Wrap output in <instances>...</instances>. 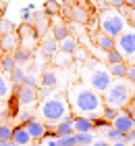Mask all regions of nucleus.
I'll list each match as a JSON object with an SVG mask.
<instances>
[{
  "label": "nucleus",
  "instance_id": "7c9ffc66",
  "mask_svg": "<svg viewBox=\"0 0 135 146\" xmlns=\"http://www.w3.org/2000/svg\"><path fill=\"white\" fill-rule=\"evenodd\" d=\"M106 58H108V63H121V61H125V56L121 54L117 48H114V50H108V52H106Z\"/></svg>",
  "mask_w": 135,
  "mask_h": 146
},
{
  "label": "nucleus",
  "instance_id": "6e6552de",
  "mask_svg": "<svg viewBox=\"0 0 135 146\" xmlns=\"http://www.w3.org/2000/svg\"><path fill=\"white\" fill-rule=\"evenodd\" d=\"M17 100H19V104H23V107H33V104L38 102V90L21 86L19 92H17Z\"/></svg>",
  "mask_w": 135,
  "mask_h": 146
},
{
  "label": "nucleus",
  "instance_id": "603ef678",
  "mask_svg": "<svg viewBox=\"0 0 135 146\" xmlns=\"http://www.w3.org/2000/svg\"><path fill=\"white\" fill-rule=\"evenodd\" d=\"M0 125H2V115H0Z\"/></svg>",
  "mask_w": 135,
  "mask_h": 146
},
{
  "label": "nucleus",
  "instance_id": "58836bf2",
  "mask_svg": "<svg viewBox=\"0 0 135 146\" xmlns=\"http://www.w3.org/2000/svg\"><path fill=\"white\" fill-rule=\"evenodd\" d=\"M13 29H15V25H13L9 19H0V31H2V34H9Z\"/></svg>",
  "mask_w": 135,
  "mask_h": 146
},
{
  "label": "nucleus",
  "instance_id": "f3484780",
  "mask_svg": "<svg viewBox=\"0 0 135 146\" xmlns=\"http://www.w3.org/2000/svg\"><path fill=\"white\" fill-rule=\"evenodd\" d=\"M73 115H67L63 121H58L56 123V136H71V134H75V129H73Z\"/></svg>",
  "mask_w": 135,
  "mask_h": 146
},
{
  "label": "nucleus",
  "instance_id": "49530a36",
  "mask_svg": "<svg viewBox=\"0 0 135 146\" xmlns=\"http://www.w3.org/2000/svg\"><path fill=\"white\" fill-rule=\"evenodd\" d=\"M110 146H129V144H127V142H112Z\"/></svg>",
  "mask_w": 135,
  "mask_h": 146
},
{
  "label": "nucleus",
  "instance_id": "ddd939ff",
  "mask_svg": "<svg viewBox=\"0 0 135 146\" xmlns=\"http://www.w3.org/2000/svg\"><path fill=\"white\" fill-rule=\"evenodd\" d=\"M114 129H119L121 134H129V131L133 129V119L131 117H127V115H123V113H119L117 115V119L110 123Z\"/></svg>",
  "mask_w": 135,
  "mask_h": 146
},
{
  "label": "nucleus",
  "instance_id": "9b49d317",
  "mask_svg": "<svg viewBox=\"0 0 135 146\" xmlns=\"http://www.w3.org/2000/svg\"><path fill=\"white\" fill-rule=\"evenodd\" d=\"M19 44V34H15V31H9V34H2L0 36V48H2L4 52H15Z\"/></svg>",
  "mask_w": 135,
  "mask_h": 146
},
{
  "label": "nucleus",
  "instance_id": "4468645a",
  "mask_svg": "<svg viewBox=\"0 0 135 146\" xmlns=\"http://www.w3.org/2000/svg\"><path fill=\"white\" fill-rule=\"evenodd\" d=\"M13 142H15L17 146L31 144V136H29V131L25 129V125H17V127H13Z\"/></svg>",
  "mask_w": 135,
  "mask_h": 146
},
{
  "label": "nucleus",
  "instance_id": "3c124183",
  "mask_svg": "<svg viewBox=\"0 0 135 146\" xmlns=\"http://www.w3.org/2000/svg\"><path fill=\"white\" fill-rule=\"evenodd\" d=\"M133 107H135V94H133Z\"/></svg>",
  "mask_w": 135,
  "mask_h": 146
},
{
  "label": "nucleus",
  "instance_id": "e433bc0d",
  "mask_svg": "<svg viewBox=\"0 0 135 146\" xmlns=\"http://www.w3.org/2000/svg\"><path fill=\"white\" fill-rule=\"evenodd\" d=\"M17 113H19V100H17V94H15L11 98V102H9V115L17 117Z\"/></svg>",
  "mask_w": 135,
  "mask_h": 146
},
{
  "label": "nucleus",
  "instance_id": "c03bdc74",
  "mask_svg": "<svg viewBox=\"0 0 135 146\" xmlns=\"http://www.w3.org/2000/svg\"><path fill=\"white\" fill-rule=\"evenodd\" d=\"M92 146H110V142H108V140H104V138H100V140L92 142Z\"/></svg>",
  "mask_w": 135,
  "mask_h": 146
},
{
  "label": "nucleus",
  "instance_id": "72a5a7b5",
  "mask_svg": "<svg viewBox=\"0 0 135 146\" xmlns=\"http://www.w3.org/2000/svg\"><path fill=\"white\" fill-rule=\"evenodd\" d=\"M94 121V129H106V127H110V121H106L104 117H96V119H92Z\"/></svg>",
  "mask_w": 135,
  "mask_h": 146
},
{
  "label": "nucleus",
  "instance_id": "9d476101",
  "mask_svg": "<svg viewBox=\"0 0 135 146\" xmlns=\"http://www.w3.org/2000/svg\"><path fill=\"white\" fill-rule=\"evenodd\" d=\"M25 129L29 131V136H31V140H36L40 142L44 138L46 134V129H48V125H46L44 121H40V119H31L29 123H25Z\"/></svg>",
  "mask_w": 135,
  "mask_h": 146
},
{
  "label": "nucleus",
  "instance_id": "4c0bfd02",
  "mask_svg": "<svg viewBox=\"0 0 135 146\" xmlns=\"http://www.w3.org/2000/svg\"><path fill=\"white\" fill-rule=\"evenodd\" d=\"M17 34H19V38H21V36H31V23L23 21L21 25H19V31H17Z\"/></svg>",
  "mask_w": 135,
  "mask_h": 146
},
{
  "label": "nucleus",
  "instance_id": "09e8293b",
  "mask_svg": "<svg viewBox=\"0 0 135 146\" xmlns=\"http://www.w3.org/2000/svg\"><path fill=\"white\" fill-rule=\"evenodd\" d=\"M133 127H135V113H133Z\"/></svg>",
  "mask_w": 135,
  "mask_h": 146
},
{
  "label": "nucleus",
  "instance_id": "1a4fd4ad",
  "mask_svg": "<svg viewBox=\"0 0 135 146\" xmlns=\"http://www.w3.org/2000/svg\"><path fill=\"white\" fill-rule=\"evenodd\" d=\"M40 48H42V56L46 58V61H52V56L58 52V40L54 36H44Z\"/></svg>",
  "mask_w": 135,
  "mask_h": 146
},
{
  "label": "nucleus",
  "instance_id": "ea45409f",
  "mask_svg": "<svg viewBox=\"0 0 135 146\" xmlns=\"http://www.w3.org/2000/svg\"><path fill=\"white\" fill-rule=\"evenodd\" d=\"M127 79L135 84V65H129V69H127Z\"/></svg>",
  "mask_w": 135,
  "mask_h": 146
},
{
  "label": "nucleus",
  "instance_id": "a211bd4d",
  "mask_svg": "<svg viewBox=\"0 0 135 146\" xmlns=\"http://www.w3.org/2000/svg\"><path fill=\"white\" fill-rule=\"evenodd\" d=\"M13 56H15L17 65H27V63H31L33 52H31L29 48H27V46H17L15 52H13Z\"/></svg>",
  "mask_w": 135,
  "mask_h": 146
},
{
  "label": "nucleus",
  "instance_id": "c9c22d12",
  "mask_svg": "<svg viewBox=\"0 0 135 146\" xmlns=\"http://www.w3.org/2000/svg\"><path fill=\"white\" fill-rule=\"evenodd\" d=\"M73 56H75V61L77 63H85L87 61V52H85V48H75V52H73Z\"/></svg>",
  "mask_w": 135,
  "mask_h": 146
},
{
  "label": "nucleus",
  "instance_id": "2f4dec72",
  "mask_svg": "<svg viewBox=\"0 0 135 146\" xmlns=\"http://www.w3.org/2000/svg\"><path fill=\"white\" fill-rule=\"evenodd\" d=\"M0 140H13V127L2 123L0 125Z\"/></svg>",
  "mask_w": 135,
  "mask_h": 146
},
{
  "label": "nucleus",
  "instance_id": "8fccbe9b",
  "mask_svg": "<svg viewBox=\"0 0 135 146\" xmlns=\"http://www.w3.org/2000/svg\"><path fill=\"white\" fill-rule=\"evenodd\" d=\"M79 146H92V144H79Z\"/></svg>",
  "mask_w": 135,
  "mask_h": 146
},
{
  "label": "nucleus",
  "instance_id": "bb28decb",
  "mask_svg": "<svg viewBox=\"0 0 135 146\" xmlns=\"http://www.w3.org/2000/svg\"><path fill=\"white\" fill-rule=\"evenodd\" d=\"M121 113V109H114V107H108V104H104V109H102V117L106 119V121H114L117 119V115Z\"/></svg>",
  "mask_w": 135,
  "mask_h": 146
},
{
  "label": "nucleus",
  "instance_id": "a878e982",
  "mask_svg": "<svg viewBox=\"0 0 135 146\" xmlns=\"http://www.w3.org/2000/svg\"><path fill=\"white\" fill-rule=\"evenodd\" d=\"M23 86L38 90V88H40V75H38V73H27L25 79H23Z\"/></svg>",
  "mask_w": 135,
  "mask_h": 146
},
{
  "label": "nucleus",
  "instance_id": "a19ab883",
  "mask_svg": "<svg viewBox=\"0 0 135 146\" xmlns=\"http://www.w3.org/2000/svg\"><path fill=\"white\" fill-rule=\"evenodd\" d=\"M21 19H23V21H27V23H29V21H31V11H29V9H27V6H25V9L21 11Z\"/></svg>",
  "mask_w": 135,
  "mask_h": 146
},
{
  "label": "nucleus",
  "instance_id": "b1692460",
  "mask_svg": "<svg viewBox=\"0 0 135 146\" xmlns=\"http://www.w3.org/2000/svg\"><path fill=\"white\" fill-rule=\"evenodd\" d=\"M69 17L71 19H75L77 23H87V11L85 9H81V6H75V9H71V13H69Z\"/></svg>",
  "mask_w": 135,
  "mask_h": 146
},
{
  "label": "nucleus",
  "instance_id": "39448f33",
  "mask_svg": "<svg viewBox=\"0 0 135 146\" xmlns=\"http://www.w3.org/2000/svg\"><path fill=\"white\" fill-rule=\"evenodd\" d=\"M125 29H127V19L119 13V9L108 6V9L102 11V15H100V31H104V34L112 36V38H119Z\"/></svg>",
  "mask_w": 135,
  "mask_h": 146
},
{
  "label": "nucleus",
  "instance_id": "a18cd8bd",
  "mask_svg": "<svg viewBox=\"0 0 135 146\" xmlns=\"http://www.w3.org/2000/svg\"><path fill=\"white\" fill-rule=\"evenodd\" d=\"M46 146H60V144L56 142V138H52V140H48V144H46Z\"/></svg>",
  "mask_w": 135,
  "mask_h": 146
},
{
  "label": "nucleus",
  "instance_id": "0eeeda50",
  "mask_svg": "<svg viewBox=\"0 0 135 146\" xmlns=\"http://www.w3.org/2000/svg\"><path fill=\"white\" fill-rule=\"evenodd\" d=\"M50 27V21H48V15L46 13H36L33 11V25H31V36L33 40H40L46 36V31Z\"/></svg>",
  "mask_w": 135,
  "mask_h": 146
},
{
  "label": "nucleus",
  "instance_id": "dca6fc26",
  "mask_svg": "<svg viewBox=\"0 0 135 146\" xmlns=\"http://www.w3.org/2000/svg\"><path fill=\"white\" fill-rule=\"evenodd\" d=\"M40 86H42V88H48V90H54V88L58 86V75H56V71L46 69L42 75H40Z\"/></svg>",
  "mask_w": 135,
  "mask_h": 146
},
{
  "label": "nucleus",
  "instance_id": "de8ad7c7",
  "mask_svg": "<svg viewBox=\"0 0 135 146\" xmlns=\"http://www.w3.org/2000/svg\"><path fill=\"white\" fill-rule=\"evenodd\" d=\"M125 4H129L131 9H135V0H125Z\"/></svg>",
  "mask_w": 135,
  "mask_h": 146
},
{
  "label": "nucleus",
  "instance_id": "473e14b6",
  "mask_svg": "<svg viewBox=\"0 0 135 146\" xmlns=\"http://www.w3.org/2000/svg\"><path fill=\"white\" fill-rule=\"evenodd\" d=\"M75 138H77V146H79V144H92V142H94L92 131H85V134H75Z\"/></svg>",
  "mask_w": 135,
  "mask_h": 146
},
{
  "label": "nucleus",
  "instance_id": "f8f14e48",
  "mask_svg": "<svg viewBox=\"0 0 135 146\" xmlns=\"http://www.w3.org/2000/svg\"><path fill=\"white\" fill-rule=\"evenodd\" d=\"M73 129L75 134H85V131H92L94 129V121L87 115H77L73 119Z\"/></svg>",
  "mask_w": 135,
  "mask_h": 146
},
{
  "label": "nucleus",
  "instance_id": "6ab92c4d",
  "mask_svg": "<svg viewBox=\"0 0 135 146\" xmlns=\"http://www.w3.org/2000/svg\"><path fill=\"white\" fill-rule=\"evenodd\" d=\"M77 38H73L71 34L67 36V38H63L58 42V50H63V52H67V54H71L73 56V52H75V48H77Z\"/></svg>",
  "mask_w": 135,
  "mask_h": 146
},
{
  "label": "nucleus",
  "instance_id": "5701e85b",
  "mask_svg": "<svg viewBox=\"0 0 135 146\" xmlns=\"http://www.w3.org/2000/svg\"><path fill=\"white\" fill-rule=\"evenodd\" d=\"M69 34H71V31H69V27H67L65 23H60V21H58V23H54V25H52V36L56 38L58 42H60L63 38H67Z\"/></svg>",
  "mask_w": 135,
  "mask_h": 146
},
{
  "label": "nucleus",
  "instance_id": "cd10ccee",
  "mask_svg": "<svg viewBox=\"0 0 135 146\" xmlns=\"http://www.w3.org/2000/svg\"><path fill=\"white\" fill-rule=\"evenodd\" d=\"M44 13H46V15H48V17H54V15H58V11H60V4L56 2V0H48V2H46L44 4Z\"/></svg>",
  "mask_w": 135,
  "mask_h": 146
},
{
  "label": "nucleus",
  "instance_id": "c85d7f7f",
  "mask_svg": "<svg viewBox=\"0 0 135 146\" xmlns=\"http://www.w3.org/2000/svg\"><path fill=\"white\" fill-rule=\"evenodd\" d=\"M31 119H36L33 111H19V113H17V123H19V125H25V123H29Z\"/></svg>",
  "mask_w": 135,
  "mask_h": 146
},
{
  "label": "nucleus",
  "instance_id": "423d86ee",
  "mask_svg": "<svg viewBox=\"0 0 135 146\" xmlns=\"http://www.w3.org/2000/svg\"><path fill=\"white\" fill-rule=\"evenodd\" d=\"M117 50L127 58L135 56V27H127L123 34L117 38Z\"/></svg>",
  "mask_w": 135,
  "mask_h": 146
},
{
  "label": "nucleus",
  "instance_id": "20e7f679",
  "mask_svg": "<svg viewBox=\"0 0 135 146\" xmlns=\"http://www.w3.org/2000/svg\"><path fill=\"white\" fill-rule=\"evenodd\" d=\"M83 79H85V86H90L92 90H96L98 94H104V92L108 90V86L112 84V75L110 71L100 67L98 63H92L90 67L83 69Z\"/></svg>",
  "mask_w": 135,
  "mask_h": 146
},
{
  "label": "nucleus",
  "instance_id": "4be33fe9",
  "mask_svg": "<svg viewBox=\"0 0 135 146\" xmlns=\"http://www.w3.org/2000/svg\"><path fill=\"white\" fill-rule=\"evenodd\" d=\"M9 75H11V82H13V86H23V79H25V75H27V73H25V69L21 67V65H17V67L13 69V71L9 73Z\"/></svg>",
  "mask_w": 135,
  "mask_h": 146
},
{
  "label": "nucleus",
  "instance_id": "c756f323",
  "mask_svg": "<svg viewBox=\"0 0 135 146\" xmlns=\"http://www.w3.org/2000/svg\"><path fill=\"white\" fill-rule=\"evenodd\" d=\"M56 142L60 146H77V138H75V134H71V136H58Z\"/></svg>",
  "mask_w": 135,
  "mask_h": 146
},
{
  "label": "nucleus",
  "instance_id": "7ed1b4c3",
  "mask_svg": "<svg viewBox=\"0 0 135 146\" xmlns=\"http://www.w3.org/2000/svg\"><path fill=\"white\" fill-rule=\"evenodd\" d=\"M133 94H135V84L129 82L127 77H121V79H112V84L108 86V90L104 92L102 100L108 107L123 109L127 104H131Z\"/></svg>",
  "mask_w": 135,
  "mask_h": 146
},
{
  "label": "nucleus",
  "instance_id": "393cba45",
  "mask_svg": "<svg viewBox=\"0 0 135 146\" xmlns=\"http://www.w3.org/2000/svg\"><path fill=\"white\" fill-rule=\"evenodd\" d=\"M52 61L58 65V67H69L71 65V54H67V52H63V50H58L56 54L52 56Z\"/></svg>",
  "mask_w": 135,
  "mask_h": 146
},
{
  "label": "nucleus",
  "instance_id": "2eb2a0df",
  "mask_svg": "<svg viewBox=\"0 0 135 146\" xmlns=\"http://www.w3.org/2000/svg\"><path fill=\"white\" fill-rule=\"evenodd\" d=\"M96 44H98L100 50L108 52V50H114V48H117V38H112V36L104 34V31H100V34L96 36Z\"/></svg>",
  "mask_w": 135,
  "mask_h": 146
},
{
  "label": "nucleus",
  "instance_id": "37998d69",
  "mask_svg": "<svg viewBox=\"0 0 135 146\" xmlns=\"http://www.w3.org/2000/svg\"><path fill=\"white\" fill-rule=\"evenodd\" d=\"M127 144H133V146H135V127L127 134Z\"/></svg>",
  "mask_w": 135,
  "mask_h": 146
},
{
  "label": "nucleus",
  "instance_id": "864d4df0",
  "mask_svg": "<svg viewBox=\"0 0 135 146\" xmlns=\"http://www.w3.org/2000/svg\"><path fill=\"white\" fill-rule=\"evenodd\" d=\"M56 2H58V0H56Z\"/></svg>",
  "mask_w": 135,
  "mask_h": 146
},
{
  "label": "nucleus",
  "instance_id": "412c9836",
  "mask_svg": "<svg viewBox=\"0 0 135 146\" xmlns=\"http://www.w3.org/2000/svg\"><path fill=\"white\" fill-rule=\"evenodd\" d=\"M17 67V61H15V56L11 54V52H6V54L0 58V69H2L4 73H11L13 69Z\"/></svg>",
  "mask_w": 135,
  "mask_h": 146
},
{
  "label": "nucleus",
  "instance_id": "f704fd0d",
  "mask_svg": "<svg viewBox=\"0 0 135 146\" xmlns=\"http://www.w3.org/2000/svg\"><path fill=\"white\" fill-rule=\"evenodd\" d=\"M9 90H11V86H9V82H6V77L0 75V98L9 96Z\"/></svg>",
  "mask_w": 135,
  "mask_h": 146
},
{
  "label": "nucleus",
  "instance_id": "f257e3e1",
  "mask_svg": "<svg viewBox=\"0 0 135 146\" xmlns=\"http://www.w3.org/2000/svg\"><path fill=\"white\" fill-rule=\"evenodd\" d=\"M71 109L79 113V115H92V113H100L102 115L104 100L96 90H92L85 84H73L69 86V94H67Z\"/></svg>",
  "mask_w": 135,
  "mask_h": 146
},
{
  "label": "nucleus",
  "instance_id": "79ce46f5",
  "mask_svg": "<svg viewBox=\"0 0 135 146\" xmlns=\"http://www.w3.org/2000/svg\"><path fill=\"white\" fill-rule=\"evenodd\" d=\"M108 4H110L112 9H121V6L125 4V0H108Z\"/></svg>",
  "mask_w": 135,
  "mask_h": 146
},
{
  "label": "nucleus",
  "instance_id": "f03ea898",
  "mask_svg": "<svg viewBox=\"0 0 135 146\" xmlns=\"http://www.w3.org/2000/svg\"><path fill=\"white\" fill-rule=\"evenodd\" d=\"M67 115H71V104L65 94L52 92V94L42 98V102H40V117L46 123H58Z\"/></svg>",
  "mask_w": 135,
  "mask_h": 146
},
{
  "label": "nucleus",
  "instance_id": "aec40b11",
  "mask_svg": "<svg viewBox=\"0 0 135 146\" xmlns=\"http://www.w3.org/2000/svg\"><path fill=\"white\" fill-rule=\"evenodd\" d=\"M127 69H129V65H127V61H121V63H110V67H108V71H110L112 77H127Z\"/></svg>",
  "mask_w": 135,
  "mask_h": 146
}]
</instances>
